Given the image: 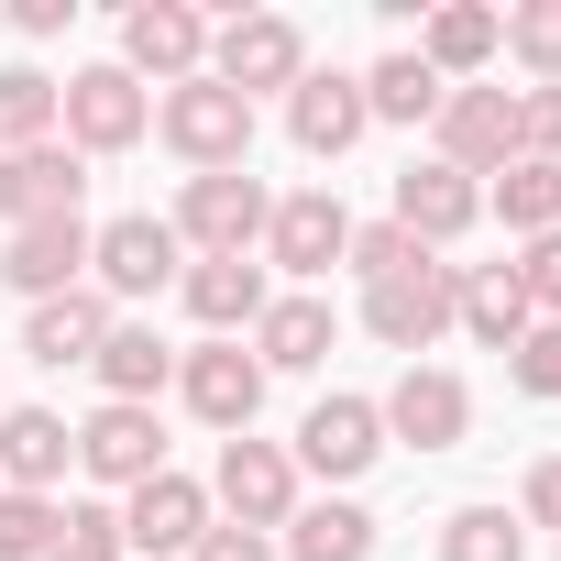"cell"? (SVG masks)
I'll return each instance as SVG.
<instances>
[{
	"label": "cell",
	"instance_id": "obj_15",
	"mask_svg": "<svg viewBox=\"0 0 561 561\" xmlns=\"http://www.w3.org/2000/svg\"><path fill=\"white\" fill-rule=\"evenodd\" d=\"M375 451H386V419H375V397H320V408L298 419V451H287V462H309V473L353 484V473H375Z\"/></svg>",
	"mask_w": 561,
	"mask_h": 561
},
{
	"label": "cell",
	"instance_id": "obj_3",
	"mask_svg": "<svg viewBox=\"0 0 561 561\" xmlns=\"http://www.w3.org/2000/svg\"><path fill=\"white\" fill-rule=\"evenodd\" d=\"M264 220H275L264 176H253V165H220V176H187V187H176V220H165V231H176L187 253H253Z\"/></svg>",
	"mask_w": 561,
	"mask_h": 561
},
{
	"label": "cell",
	"instance_id": "obj_32",
	"mask_svg": "<svg viewBox=\"0 0 561 561\" xmlns=\"http://www.w3.org/2000/svg\"><path fill=\"white\" fill-rule=\"evenodd\" d=\"M506 56L539 67V89H561V0H517L506 12Z\"/></svg>",
	"mask_w": 561,
	"mask_h": 561
},
{
	"label": "cell",
	"instance_id": "obj_22",
	"mask_svg": "<svg viewBox=\"0 0 561 561\" xmlns=\"http://www.w3.org/2000/svg\"><path fill=\"white\" fill-rule=\"evenodd\" d=\"M451 320H462L484 353H517V342H528V298H517L506 264H451Z\"/></svg>",
	"mask_w": 561,
	"mask_h": 561
},
{
	"label": "cell",
	"instance_id": "obj_27",
	"mask_svg": "<svg viewBox=\"0 0 561 561\" xmlns=\"http://www.w3.org/2000/svg\"><path fill=\"white\" fill-rule=\"evenodd\" d=\"M287 561H375V517L353 495H320L287 517Z\"/></svg>",
	"mask_w": 561,
	"mask_h": 561
},
{
	"label": "cell",
	"instance_id": "obj_1",
	"mask_svg": "<svg viewBox=\"0 0 561 561\" xmlns=\"http://www.w3.org/2000/svg\"><path fill=\"white\" fill-rule=\"evenodd\" d=\"M154 133L187 154V176H220V165H253V100L220 89V78H187L154 100Z\"/></svg>",
	"mask_w": 561,
	"mask_h": 561
},
{
	"label": "cell",
	"instance_id": "obj_19",
	"mask_svg": "<svg viewBox=\"0 0 561 561\" xmlns=\"http://www.w3.org/2000/svg\"><path fill=\"white\" fill-rule=\"evenodd\" d=\"M0 275L45 309V298H67L78 275H89V220H34V231H12V253H0Z\"/></svg>",
	"mask_w": 561,
	"mask_h": 561
},
{
	"label": "cell",
	"instance_id": "obj_30",
	"mask_svg": "<svg viewBox=\"0 0 561 561\" xmlns=\"http://www.w3.org/2000/svg\"><path fill=\"white\" fill-rule=\"evenodd\" d=\"M56 144V78L45 67H0V154Z\"/></svg>",
	"mask_w": 561,
	"mask_h": 561
},
{
	"label": "cell",
	"instance_id": "obj_4",
	"mask_svg": "<svg viewBox=\"0 0 561 561\" xmlns=\"http://www.w3.org/2000/svg\"><path fill=\"white\" fill-rule=\"evenodd\" d=\"M209 78L220 89H298L309 78V34L287 23V12H231V23H209Z\"/></svg>",
	"mask_w": 561,
	"mask_h": 561
},
{
	"label": "cell",
	"instance_id": "obj_40",
	"mask_svg": "<svg viewBox=\"0 0 561 561\" xmlns=\"http://www.w3.org/2000/svg\"><path fill=\"white\" fill-rule=\"evenodd\" d=\"M187 561H275V539H264V528H198Z\"/></svg>",
	"mask_w": 561,
	"mask_h": 561
},
{
	"label": "cell",
	"instance_id": "obj_24",
	"mask_svg": "<svg viewBox=\"0 0 561 561\" xmlns=\"http://www.w3.org/2000/svg\"><path fill=\"white\" fill-rule=\"evenodd\" d=\"M287 133H298V154H353V144H364V89L309 67V78L287 89Z\"/></svg>",
	"mask_w": 561,
	"mask_h": 561
},
{
	"label": "cell",
	"instance_id": "obj_18",
	"mask_svg": "<svg viewBox=\"0 0 561 561\" xmlns=\"http://www.w3.org/2000/svg\"><path fill=\"white\" fill-rule=\"evenodd\" d=\"M67 462H78V430L56 408H0V484L12 495H56Z\"/></svg>",
	"mask_w": 561,
	"mask_h": 561
},
{
	"label": "cell",
	"instance_id": "obj_10",
	"mask_svg": "<svg viewBox=\"0 0 561 561\" xmlns=\"http://www.w3.org/2000/svg\"><path fill=\"white\" fill-rule=\"evenodd\" d=\"M176 397L209 419V430H253V408H264V364L242 353V342H198V353H176Z\"/></svg>",
	"mask_w": 561,
	"mask_h": 561
},
{
	"label": "cell",
	"instance_id": "obj_34",
	"mask_svg": "<svg viewBox=\"0 0 561 561\" xmlns=\"http://www.w3.org/2000/svg\"><path fill=\"white\" fill-rule=\"evenodd\" d=\"M342 264H353V275H364V287H386V275H408V264H430V253H419V242H408V231H397V220H364V231H353V253H342Z\"/></svg>",
	"mask_w": 561,
	"mask_h": 561
},
{
	"label": "cell",
	"instance_id": "obj_5",
	"mask_svg": "<svg viewBox=\"0 0 561 561\" xmlns=\"http://www.w3.org/2000/svg\"><path fill=\"white\" fill-rule=\"evenodd\" d=\"M122 78H154V89L209 78V23L187 12V0H133L122 12Z\"/></svg>",
	"mask_w": 561,
	"mask_h": 561
},
{
	"label": "cell",
	"instance_id": "obj_36",
	"mask_svg": "<svg viewBox=\"0 0 561 561\" xmlns=\"http://www.w3.org/2000/svg\"><path fill=\"white\" fill-rule=\"evenodd\" d=\"M506 275H517V298H528V320H561V231H539V242H528V253H517Z\"/></svg>",
	"mask_w": 561,
	"mask_h": 561
},
{
	"label": "cell",
	"instance_id": "obj_38",
	"mask_svg": "<svg viewBox=\"0 0 561 561\" xmlns=\"http://www.w3.org/2000/svg\"><path fill=\"white\" fill-rule=\"evenodd\" d=\"M517 154L561 165V89H517Z\"/></svg>",
	"mask_w": 561,
	"mask_h": 561
},
{
	"label": "cell",
	"instance_id": "obj_25",
	"mask_svg": "<svg viewBox=\"0 0 561 561\" xmlns=\"http://www.w3.org/2000/svg\"><path fill=\"white\" fill-rule=\"evenodd\" d=\"M100 342H111V298H100V287H67V298H45V309L23 320V353H34V364H56V375H67V364H89Z\"/></svg>",
	"mask_w": 561,
	"mask_h": 561
},
{
	"label": "cell",
	"instance_id": "obj_23",
	"mask_svg": "<svg viewBox=\"0 0 561 561\" xmlns=\"http://www.w3.org/2000/svg\"><path fill=\"white\" fill-rule=\"evenodd\" d=\"M495 56H506V12H484V0H440L430 34H419V67H430V78H473V67H495Z\"/></svg>",
	"mask_w": 561,
	"mask_h": 561
},
{
	"label": "cell",
	"instance_id": "obj_21",
	"mask_svg": "<svg viewBox=\"0 0 561 561\" xmlns=\"http://www.w3.org/2000/svg\"><path fill=\"white\" fill-rule=\"evenodd\" d=\"M253 364L264 375H309V364H331V298H264V320H253Z\"/></svg>",
	"mask_w": 561,
	"mask_h": 561
},
{
	"label": "cell",
	"instance_id": "obj_2",
	"mask_svg": "<svg viewBox=\"0 0 561 561\" xmlns=\"http://www.w3.org/2000/svg\"><path fill=\"white\" fill-rule=\"evenodd\" d=\"M56 133H67V154H133L154 133V89L122 78V67H78L56 89Z\"/></svg>",
	"mask_w": 561,
	"mask_h": 561
},
{
	"label": "cell",
	"instance_id": "obj_12",
	"mask_svg": "<svg viewBox=\"0 0 561 561\" xmlns=\"http://www.w3.org/2000/svg\"><path fill=\"white\" fill-rule=\"evenodd\" d=\"M342 253H353V209H342L331 187L275 198V220H264V264H287V275H331Z\"/></svg>",
	"mask_w": 561,
	"mask_h": 561
},
{
	"label": "cell",
	"instance_id": "obj_28",
	"mask_svg": "<svg viewBox=\"0 0 561 561\" xmlns=\"http://www.w3.org/2000/svg\"><path fill=\"white\" fill-rule=\"evenodd\" d=\"M484 209L506 220V231H561V165H539V154H517V165H495V187H484Z\"/></svg>",
	"mask_w": 561,
	"mask_h": 561
},
{
	"label": "cell",
	"instance_id": "obj_41",
	"mask_svg": "<svg viewBox=\"0 0 561 561\" xmlns=\"http://www.w3.org/2000/svg\"><path fill=\"white\" fill-rule=\"evenodd\" d=\"M78 23V0H12V34L23 45H45V34H67Z\"/></svg>",
	"mask_w": 561,
	"mask_h": 561
},
{
	"label": "cell",
	"instance_id": "obj_9",
	"mask_svg": "<svg viewBox=\"0 0 561 561\" xmlns=\"http://www.w3.org/2000/svg\"><path fill=\"white\" fill-rule=\"evenodd\" d=\"M176 231L154 220V209H122V220H100L89 231V275H100V298H154L165 275H176Z\"/></svg>",
	"mask_w": 561,
	"mask_h": 561
},
{
	"label": "cell",
	"instance_id": "obj_31",
	"mask_svg": "<svg viewBox=\"0 0 561 561\" xmlns=\"http://www.w3.org/2000/svg\"><path fill=\"white\" fill-rule=\"evenodd\" d=\"M440 561H528V528L506 506H451L440 517Z\"/></svg>",
	"mask_w": 561,
	"mask_h": 561
},
{
	"label": "cell",
	"instance_id": "obj_33",
	"mask_svg": "<svg viewBox=\"0 0 561 561\" xmlns=\"http://www.w3.org/2000/svg\"><path fill=\"white\" fill-rule=\"evenodd\" d=\"M56 495H12V484H0V561H45L56 550Z\"/></svg>",
	"mask_w": 561,
	"mask_h": 561
},
{
	"label": "cell",
	"instance_id": "obj_8",
	"mask_svg": "<svg viewBox=\"0 0 561 561\" xmlns=\"http://www.w3.org/2000/svg\"><path fill=\"white\" fill-rule=\"evenodd\" d=\"M364 331L386 342V353H430L440 331H451V264L430 253V264H408V275H386V287H364Z\"/></svg>",
	"mask_w": 561,
	"mask_h": 561
},
{
	"label": "cell",
	"instance_id": "obj_6",
	"mask_svg": "<svg viewBox=\"0 0 561 561\" xmlns=\"http://www.w3.org/2000/svg\"><path fill=\"white\" fill-rule=\"evenodd\" d=\"M440 165L451 176H495V165H517V89H440Z\"/></svg>",
	"mask_w": 561,
	"mask_h": 561
},
{
	"label": "cell",
	"instance_id": "obj_35",
	"mask_svg": "<svg viewBox=\"0 0 561 561\" xmlns=\"http://www.w3.org/2000/svg\"><path fill=\"white\" fill-rule=\"evenodd\" d=\"M45 561H122V517H111V506H67Z\"/></svg>",
	"mask_w": 561,
	"mask_h": 561
},
{
	"label": "cell",
	"instance_id": "obj_7",
	"mask_svg": "<svg viewBox=\"0 0 561 561\" xmlns=\"http://www.w3.org/2000/svg\"><path fill=\"white\" fill-rule=\"evenodd\" d=\"M209 495L231 506V528H264V539H275V528L298 517V462L275 451V440H253V430H242V440H220V473H209Z\"/></svg>",
	"mask_w": 561,
	"mask_h": 561
},
{
	"label": "cell",
	"instance_id": "obj_11",
	"mask_svg": "<svg viewBox=\"0 0 561 561\" xmlns=\"http://www.w3.org/2000/svg\"><path fill=\"white\" fill-rule=\"evenodd\" d=\"M78 462L100 473V484H154L165 473V430H154V408H122V397H100L89 419H78Z\"/></svg>",
	"mask_w": 561,
	"mask_h": 561
},
{
	"label": "cell",
	"instance_id": "obj_29",
	"mask_svg": "<svg viewBox=\"0 0 561 561\" xmlns=\"http://www.w3.org/2000/svg\"><path fill=\"white\" fill-rule=\"evenodd\" d=\"M353 89H364V122H440V78L419 56H375Z\"/></svg>",
	"mask_w": 561,
	"mask_h": 561
},
{
	"label": "cell",
	"instance_id": "obj_37",
	"mask_svg": "<svg viewBox=\"0 0 561 561\" xmlns=\"http://www.w3.org/2000/svg\"><path fill=\"white\" fill-rule=\"evenodd\" d=\"M506 375H517L528 397H561V320H528V342L506 353Z\"/></svg>",
	"mask_w": 561,
	"mask_h": 561
},
{
	"label": "cell",
	"instance_id": "obj_16",
	"mask_svg": "<svg viewBox=\"0 0 561 561\" xmlns=\"http://www.w3.org/2000/svg\"><path fill=\"white\" fill-rule=\"evenodd\" d=\"M473 220H484V187H473V176H451L440 154L397 176V231H408L419 253H440V242H462Z\"/></svg>",
	"mask_w": 561,
	"mask_h": 561
},
{
	"label": "cell",
	"instance_id": "obj_14",
	"mask_svg": "<svg viewBox=\"0 0 561 561\" xmlns=\"http://www.w3.org/2000/svg\"><path fill=\"white\" fill-rule=\"evenodd\" d=\"M375 419H386V440H408V451H451V440L473 430V397H462V375L408 364V375H397V397H386Z\"/></svg>",
	"mask_w": 561,
	"mask_h": 561
},
{
	"label": "cell",
	"instance_id": "obj_20",
	"mask_svg": "<svg viewBox=\"0 0 561 561\" xmlns=\"http://www.w3.org/2000/svg\"><path fill=\"white\" fill-rule=\"evenodd\" d=\"M176 287H187V320H209V331H253V320H264V298H275L253 253H198Z\"/></svg>",
	"mask_w": 561,
	"mask_h": 561
},
{
	"label": "cell",
	"instance_id": "obj_39",
	"mask_svg": "<svg viewBox=\"0 0 561 561\" xmlns=\"http://www.w3.org/2000/svg\"><path fill=\"white\" fill-rule=\"evenodd\" d=\"M517 528H561V451L528 473V495H517Z\"/></svg>",
	"mask_w": 561,
	"mask_h": 561
},
{
	"label": "cell",
	"instance_id": "obj_13",
	"mask_svg": "<svg viewBox=\"0 0 561 561\" xmlns=\"http://www.w3.org/2000/svg\"><path fill=\"white\" fill-rule=\"evenodd\" d=\"M78 198H89V154H67V144L0 154V220H12V231H34V220H78Z\"/></svg>",
	"mask_w": 561,
	"mask_h": 561
},
{
	"label": "cell",
	"instance_id": "obj_17",
	"mask_svg": "<svg viewBox=\"0 0 561 561\" xmlns=\"http://www.w3.org/2000/svg\"><path fill=\"white\" fill-rule=\"evenodd\" d=\"M198 528H209V484H187V473H154V484H133V506H122V550H144V561L198 550Z\"/></svg>",
	"mask_w": 561,
	"mask_h": 561
},
{
	"label": "cell",
	"instance_id": "obj_26",
	"mask_svg": "<svg viewBox=\"0 0 561 561\" xmlns=\"http://www.w3.org/2000/svg\"><path fill=\"white\" fill-rule=\"evenodd\" d=\"M89 375H100V386H111L122 408H154V386L176 375V353H165V342H154L144 320H111V342L89 353Z\"/></svg>",
	"mask_w": 561,
	"mask_h": 561
}]
</instances>
